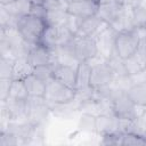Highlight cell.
Here are the masks:
<instances>
[{
  "mask_svg": "<svg viewBox=\"0 0 146 146\" xmlns=\"http://www.w3.org/2000/svg\"><path fill=\"white\" fill-rule=\"evenodd\" d=\"M47 26L48 25L44 19L27 14L18 19L16 29L30 44H38Z\"/></svg>",
  "mask_w": 146,
  "mask_h": 146,
  "instance_id": "1",
  "label": "cell"
},
{
  "mask_svg": "<svg viewBox=\"0 0 146 146\" xmlns=\"http://www.w3.org/2000/svg\"><path fill=\"white\" fill-rule=\"evenodd\" d=\"M74 39L75 34L64 24L59 26H47L39 43L49 50H54L62 44L72 42Z\"/></svg>",
  "mask_w": 146,
  "mask_h": 146,
  "instance_id": "2",
  "label": "cell"
},
{
  "mask_svg": "<svg viewBox=\"0 0 146 146\" xmlns=\"http://www.w3.org/2000/svg\"><path fill=\"white\" fill-rule=\"evenodd\" d=\"M46 83H47L46 99L49 103L60 104V103H68L74 99L75 89L64 84L54 76L48 81H46Z\"/></svg>",
  "mask_w": 146,
  "mask_h": 146,
  "instance_id": "3",
  "label": "cell"
},
{
  "mask_svg": "<svg viewBox=\"0 0 146 146\" xmlns=\"http://www.w3.org/2000/svg\"><path fill=\"white\" fill-rule=\"evenodd\" d=\"M50 111L49 102L46 97L27 98V121L32 124H42L47 121Z\"/></svg>",
  "mask_w": 146,
  "mask_h": 146,
  "instance_id": "4",
  "label": "cell"
},
{
  "mask_svg": "<svg viewBox=\"0 0 146 146\" xmlns=\"http://www.w3.org/2000/svg\"><path fill=\"white\" fill-rule=\"evenodd\" d=\"M140 38L135 30L117 32L115 39V54L122 59H125L137 50Z\"/></svg>",
  "mask_w": 146,
  "mask_h": 146,
  "instance_id": "5",
  "label": "cell"
},
{
  "mask_svg": "<svg viewBox=\"0 0 146 146\" xmlns=\"http://www.w3.org/2000/svg\"><path fill=\"white\" fill-rule=\"evenodd\" d=\"M116 35H117V32L111 25H107L95 36L97 48H98V55L102 56L105 60L115 54Z\"/></svg>",
  "mask_w": 146,
  "mask_h": 146,
  "instance_id": "6",
  "label": "cell"
},
{
  "mask_svg": "<svg viewBox=\"0 0 146 146\" xmlns=\"http://www.w3.org/2000/svg\"><path fill=\"white\" fill-rule=\"evenodd\" d=\"M91 66L90 87H92L94 89L108 86L114 81V72L112 71L111 66L107 64L106 60L97 62L95 64H91Z\"/></svg>",
  "mask_w": 146,
  "mask_h": 146,
  "instance_id": "7",
  "label": "cell"
},
{
  "mask_svg": "<svg viewBox=\"0 0 146 146\" xmlns=\"http://www.w3.org/2000/svg\"><path fill=\"white\" fill-rule=\"evenodd\" d=\"M74 49L79 63L89 62L98 55L97 43L92 36H75Z\"/></svg>",
  "mask_w": 146,
  "mask_h": 146,
  "instance_id": "8",
  "label": "cell"
},
{
  "mask_svg": "<svg viewBox=\"0 0 146 146\" xmlns=\"http://www.w3.org/2000/svg\"><path fill=\"white\" fill-rule=\"evenodd\" d=\"M124 66L128 75H133L146 70V39H141L137 50L124 59Z\"/></svg>",
  "mask_w": 146,
  "mask_h": 146,
  "instance_id": "9",
  "label": "cell"
},
{
  "mask_svg": "<svg viewBox=\"0 0 146 146\" xmlns=\"http://www.w3.org/2000/svg\"><path fill=\"white\" fill-rule=\"evenodd\" d=\"M99 7L98 0H82V1H71L67 3L66 11L67 14L79 17L86 18L97 14Z\"/></svg>",
  "mask_w": 146,
  "mask_h": 146,
  "instance_id": "10",
  "label": "cell"
},
{
  "mask_svg": "<svg viewBox=\"0 0 146 146\" xmlns=\"http://www.w3.org/2000/svg\"><path fill=\"white\" fill-rule=\"evenodd\" d=\"M108 24L103 22L97 15L81 18L75 36H92L95 38Z\"/></svg>",
  "mask_w": 146,
  "mask_h": 146,
  "instance_id": "11",
  "label": "cell"
},
{
  "mask_svg": "<svg viewBox=\"0 0 146 146\" xmlns=\"http://www.w3.org/2000/svg\"><path fill=\"white\" fill-rule=\"evenodd\" d=\"M136 104L129 98L125 91H120L113 102V113L119 119H135Z\"/></svg>",
  "mask_w": 146,
  "mask_h": 146,
  "instance_id": "12",
  "label": "cell"
},
{
  "mask_svg": "<svg viewBox=\"0 0 146 146\" xmlns=\"http://www.w3.org/2000/svg\"><path fill=\"white\" fill-rule=\"evenodd\" d=\"M97 135L107 136L119 132V117L114 113H104L96 116V130Z\"/></svg>",
  "mask_w": 146,
  "mask_h": 146,
  "instance_id": "13",
  "label": "cell"
},
{
  "mask_svg": "<svg viewBox=\"0 0 146 146\" xmlns=\"http://www.w3.org/2000/svg\"><path fill=\"white\" fill-rule=\"evenodd\" d=\"M123 6L120 5L116 1H110V2H102L99 3L98 10H97V16L108 25H112L116 18L119 17L120 13L122 11Z\"/></svg>",
  "mask_w": 146,
  "mask_h": 146,
  "instance_id": "14",
  "label": "cell"
},
{
  "mask_svg": "<svg viewBox=\"0 0 146 146\" xmlns=\"http://www.w3.org/2000/svg\"><path fill=\"white\" fill-rule=\"evenodd\" d=\"M76 66L59 64L54 67V78L63 82L64 84L75 89L76 88Z\"/></svg>",
  "mask_w": 146,
  "mask_h": 146,
  "instance_id": "15",
  "label": "cell"
},
{
  "mask_svg": "<svg viewBox=\"0 0 146 146\" xmlns=\"http://www.w3.org/2000/svg\"><path fill=\"white\" fill-rule=\"evenodd\" d=\"M1 103L6 106V108L10 113L13 121L27 120V99L26 100H19V99L8 98Z\"/></svg>",
  "mask_w": 146,
  "mask_h": 146,
  "instance_id": "16",
  "label": "cell"
},
{
  "mask_svg": "<svg viewBox=\"0 0 146 146\" xmlns=\"http://www.w3.org/2000/svg\"><path fill=\"white\" fill-rule=\"evenodd\" d=\"M27 59L32 64L33 67L50 64L51 63V50L41 46L40 43L33 44L27 55Z\"/></svg>",
  "mask_w": 146,
  "mask_h": 146,
  "instance_id": "17",
  "label": "cell"
},
{
  "mask_svg": "<svg viewBox=\"0 0 146 146\" xmlns=\"http://www.w3.org/2000/svg\"><path fill=\"white\" fill-rule=\"evenodd\" d=\"M24 82L27 88L30 97H46V90H47L46 81L31 74L26 79H24Z\"/></svg>",
  "mask_w": 146,
  "mask_h": 146,
  "instance_id": "18",
  "label": "cell"
},
{
  "mask_svg": "<svg viewBox=\"0 0 146 146\" xmlns=\"http://www.w3.org/2000/svg\"><path fill=\"white\" fill-rule=\"evenodd\" d=\"M33 68L34 67L29 62L27 57L16 58L15 62H14L11 79H14V80H24L33 73Z\"/></svg>",
  "mask_w": 146,
  "mask_h": 146,
  "instance_id": "19",
  "label": "cell"
},
{
  "mask_svg": "<svg viewBox=\"0 0 146 146\" xmlns=\"http://www.w3.org/2000/svg\"><path fill=\"white\" fill-rule=\"evenodd\" d=\"M68 14L66 11V7H55L49 8L46 15V23L48 26H59L66 23Z\"/></svg>",
  "mask_w": 146,
  "mask_h": 146,
  "instance_id": "20",
  "label": "cell"
},
{
  "mask_svg": "<svg viewBox=\"0 0 146 146\" xmlns=\"http://www.w3.org/2000/svg\"><path fill=\"white\" fill-rule=\"evenodd\" d=\"M91 64L89 62H80L76 66V89L87 88L90 86Z\"/></svg>",
  "mask_w": 146,
  "mask_h": 146,
  "instance_id": "21",
  "label": "cell"
},
{
  "mask_svg": "<svg viewBox=\"0 0 146 146\" xmlns=\"http://www.w3.org/2000/svg\"><path fill=\"white\" fill-rule=\"evenodd\" d=\"M125 92L136 105L146 106V83H131Z\"/></svg>",
  "mask_w": 146,
  "mask_h": 146,
  "instance_id": "22",
  "label": "cell"
},
{
  "mask_svg": "<svg viewBox=\"0 0 146 146\" xmlns=\"http://www.w3.org/2000/svg\"><path fill=\"white\" fill-rule=\"evenodd\" d=\"M31 5H32V0H16L11 3L1 6V7H3L10 15H13L17 18H21L22 16L30 14Z\"/></svg>",
  "mask_w": 146,
  "mask_h": 146,
  "instance_id": "23",
  "label": "cell"
},
{
  "mask_svg": "<svg viewBox=\"0 0 146 146\" xmlns=\"http://www.w3.org/2000/svg\"><path fill=\"white\" fill-rule=\"evenodd\" d=\"M30 97L27 88L25 86L24 80H11L10 88H9V97L13 99H19V100H26Z\"/></svg>",
  "mask_w": 146,
  "mask_h": 146,
  "instance_id": "24",
  "label": "cell"
},
{
  "mask_svg": "<svg viewBox=\"0 0 146 146\" xmlns=\"http://www.w3.org/2000/svg\"><path fill=\"white\" fill-rule=\"evenodd\" d=\"M78 129L82 132H95L96 130V115L83 112L78 121Z\"/></svg>",
  "mask_w": 146,
  "mask_h": 146,
  "instance_id": "25",
  "label": "cell"
},
{
  "mask_svg": "<svg viewBox=\"0 0 146 146\" xmlns=\"http://www.w3.org/2000/svg\"><path fill=\"white\" fill-rule=\"evenodd\" d=\"M106 62L111 66L112 71L114 72L115 78H121V76H127L128 75L125 66H124V59H122L116 54L112 55L108 59H106Z\"/></svg>",
  "mask_w": 146,
  "mask_h": 146,
  "instance_id": "26",
  "label": "cell"
},
{
  "mask_svg": "<svg viewBox=\"0 0 146 146\" xmlns=\"http://www.w3.org/2000/svg\"><path fill=\"white\" fill-rule=\"evenodd\" d=\"M121 145L124 146H144L146 145V137L138 133H122Z\"/></svg>",
  "mask_w": 146,
  "mask_h": 146,
  "instance_id": "27",
  "label": "cell"
},
{
  "mask_svg": "<svg viewBox=\"0 0 146 146\" xmlns=\"http://www.w3.org/2000/svg\"><path fill=\"white\" fill-rule=\"evenodd\" d=\"M15 59L11 57L0 56V79H11Z\"/></svg>",
  "mask_w": 146,
  "mask_h": 146,
  "instance_id": "28",
  "label": "cell"
},
{
  "mask_svg": "<svg viewBox=\"0 0 146 146\" xmlns=\"http://www.w3.org/2000/svg\"><path fill=\"white\" fill-rule=\"evenodd\" d=\"M132 19L135 29L144 27L146 24V9L140 5L132 7Z\"/></svg>",
  "mask_w": 146,
  "mask_h": 146,
  "instance_id": "29",
  "label": "cell"
},
{
  "mask_svg": "<svg viewBox=\"0 0 146 146\" xmlns=\"http://www.w3.org/2000/svg\"><path fill=\"white\" fill-rule=\"evenodd\" d=\"M19 18L10 15L3 7L0 6V29H9L16 27Z\"/></svg>",
  "mask_w": 146,
  "mask_h": 146,
  "instance_id": "30",
  "label": "cell"
},
{
  "mask_svg": "<svg viewBox=\"0 0 146 146\" xmlns=\"http://www.w3.org/2000/svg\"><path fill=\"white\" fill-rule=\"evenodd\" d=\"M32 74L35 75L36 78L43 80V81H48L49 79H51L54 76V67L50 64L35 66L33 68V73Z\"/></svg>",
  "mask_w": 146,
  "mask_h": 146,
  "instance_id": "31",
  "label": "cell"
},
{
  "mask_svg": "<svg viewBox=\"0 0 146 146\" xmlns=\"http://www.w3.org/2000/svg\"><path fill=\"white\" fill-rule=\"evenodd\" d=\"M17 145H24V141L7 131L0 132V146H17Z\"/></svg>",
  "mask_w": 146,
  "mask_h": 146,
  "instance_id": "32",
  "label": "cell"
},
{
  "mask_svg": "<svg viewBox=\"0 0 146 146\" xmlns=\"http://www.w3.org/2000/svg\"><path fill=\"white\" fill-rule=\"evenodd\" d=\"M47 10L48 9H47L46 5L41 0H32V5H31V9H30L31 15H34L36 17L44 19L46 15H47Z\"/></svg>",
  "mask_w": 146,
  "mask_h": 146,
  "instance_id": "33",
  "label": "cell"
},
{
  "mask_svg": "<svg viewBox=\"0 0 146 146\" xmlns=\"http://www.w3.org/2000/svg\"><path fill=\"white\" fill-rule=\"evenodd\" d=\"M13 79H0V102H5L9 97V88Z\"/></svg>",
  "mask_w": 146,
  "mask_h": 146,
  "instance_id": "34",
  "label": "cell"
},
{
  "mask_svg": "<svg viewBox=\"0 0 146 146\" xmlns=\"http://www.w3.org/2000/svg\"><path fill=\"white\" fill-rule=\"evenodd\" d=\"M121 138H122L121 132L107 135V136H102L100 144H103V145H121Z\"/></svg>",
  "mask_w": 146,
  "mask_h": 146,
  "instance_id": "35",
  "label": "cell"
},
{
  "mask_svg": "<svg viewBox=\"0 0 146 146\" xmlns=\"http://www.w3.org/2000/svg\"><path fill=\"white\" fill-rule=\"evenodd\" d=\"M115 1L122 6H128V7H135L140 2V0H115Z\"/></svg>",
  "mask_w": 146,
  "mask_h": 146,
  "instance_id": "36",
  "label": "cell"
},
{
  "mask_svg": "<svg viewBox=\"0 0 146 146\" xmlns=\"http://www.w3.org/2000/svg\"><path fill=\"white\" fill-rule=\"evenodd\" d=\"M14 1H16V0H0V6H6V5L11 3Z\"/></svg>",
  "mask_w": 146,
  "mask_h": 146,
  "instance_id": "37",
  "label": "cell"
},
{
  "mask_svg": "<svg viewBox=\"0 0 146 146\" xmlns=\"http://www.w3.org/2000/svg\"><path fill=\"white\" fill-rule=\"evenodd\" d=\"M71 1H82V0H67V2H71Z\"/></svg>",
  "mask_w": 146,
  "mask_h": 146,
  "instance_id": "38",
  "label": "cell"
},
{
  "mask_svg": "<svg viewBox=\"0 0 146 146\" xmlns=\"http://www.w3.org/2000/svg\"><path fill=\"white\" fill-rule=\"evenodd\" d=\"M144 29H145V31H146V24H145V26H144Z\"/></svg>",
  "mask_w": 146,
  "mask_h": 146,
  "instance_id": "39",
  "label": "cell"
}]
</instances>
